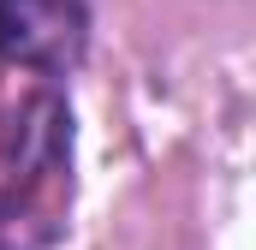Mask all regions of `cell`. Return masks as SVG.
Instances as JSON below:
<instances>
[{
    "mask_svg": "<svg viewBox=\"0 0 256 250\" xmlns=\"http://www.w3.org/2000/svg\"><path fill=\"white\" fill-rule=\"evenodd\" d=\"M60 232L54 202L24 196V190H0V250H48Z\"/></svg>",
    "mask_w": 256,
    "mask_h": 250,
    "instance_id": "3957f363",
    "label": "cell"
},
{
    "mask_svg": "<svg viewBox=\"0 0 256 250\" xmlns=\"http://www.w3.org/2000/svg\"><path fill=\"white\" fill-rule=\"evenodd\" d=\"M90 48V0H0V60L60 78Z\"/></svg>",
    "mask_w": 256,
    "mask_h": 250,
    "instance_id": "6da1fadb",
    "label": "cell"
},
{
    "mask_svg": "<svg viewBox=\"0 0 256 250\" xmlns=\"http://www.w3.org/2000/svg\"><path fill=\"white\" fill-rule=\"evenodd\" d=\"M0 155H6V173H12L6 190H24V196L60 190L66 173H72V114H66V102L48 96V90L24 96L12 108L6 131H0Z\"/></svg>",
    "mask_w": 256,
    "mask_h": 250,
    "instance_id": "7a4b0ae2",
    "label": "cell"
}]
</instances>
